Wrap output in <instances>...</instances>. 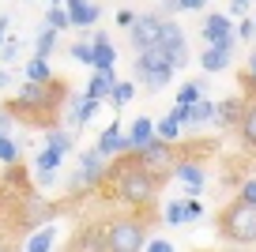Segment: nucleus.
<instances>
[{"instance_id":"1","label":"nucleus","mask_w":256,"mask_h":252,"mask_svg":"<svg viewBox=\"0 0 256 252\" xmlns=\"http://www.w3.org/2000/svg\"><path fill=\"white\" fill-rule=\"evenodd\" d=\"M64 102V87L60 83H23L16 94V102H8L4 110L19 113V117H34L53 132V120H56V106Z\"/></svg>"},{"instance_id":"2","label":"nucleus","mask_w":256,"mask_h":252,"mask_svg":"<svg viewBox=\"0 0 256 252\" xmlns=\"http://www.w3.org/2000/svg\"><path fill=\"white\" fill-rule=\"evenodd\" d=\"M110 177L117 181V200H124L132 207H144L154 196V188H158V177L147 174L144 166H136V162H117L110 170Z\"/></svg>"},{"instance_id":"3","label":"nucleus","mask_w":256,"mask_h":252,"mask_svg":"<svg viewBox=\"0 0 256 252\" xmlns=\"http://www.w3.org/2000/svg\"><path fill=\"white\" fill-rule=\"evenodd\" d=\"M218 237H226L234 244H252L256 241V207L241 196L230 200L222 207V214H218Z\"/></svg>"},{"instance_id":"4","label":"nucleus","mask_w":256,"mask_h":252,"mask_svg":"<svg viewBox=\"0 0 256 252\" xmlns=\"http://www.w3.org/2000/svg\"><path fill=\"white\" fill-rule=\"evenodd\" d=\"M110 252H144L147 248V226L140 218H120L106 230Z\"/></svg>"},{"instance_id":"5","label":"nucleus","mask_w":256,"mask_h":252,"mask_svg":"<svg viewBox=\"0 0 256 252\" xmlns=\"http://www.w3.org/2000/svg\"><path fill=\"white\" fill-rule=\"evenodd\" d=\"M56 218V207L42 196H26L23 200V211H19V226L23 230H42V226H53Z\"/></svg>"},{"instance_id":"6","label":"nucleus","mask_w":256,"mask_h":252,"mask_svg":"<svg viewBox=\"0 0 256 252\" xmlns=\"http://www.w3.org/2000/svg\"><path fill=\"white\" fill-rule=\"evenodd\" d=\"M106 158L98 154V150H87V154L80 158V174H72V181H68V188L72 192H80V188H87V184H102V177H106Z\"/></svg>"},{"instance_id":"7","label":"nucleus","mask_w":256,"mask_h":252,"mask_svg":"<svg viewBox=\"0 0 256 252\" xmlns=\"http://www.w3.org/2000/svg\"><path fill=\"white\" fill-rule=\"evenodd\" d=\"M162 26H166V19L158 16H140L136 26H132V46L144 53V49H154L162 42Z\"/></svg>"},{"instance_id":"8","label":"nucleus","mask_w":256,"mask_h":252,"mask_svg":"<svg viewBox=\"0 0 256 252\" xmlns=\"http://www.w3.org/2000/svg\"><path fill=\"white\" fill-rule=\"evenodd\" d=\"M132 162L144 166L147 174H154V170H166L170 162H174V143H151L147 150H140V154H132Z\"/></svg>"},{"instance_id":"9","label":"nucleus","mask_w":256,"mask_h":252,"mask_svg":"<svg viewBox=\"0 0 256 252\" xmlns=\"http://www.w3.org/2000/svg\"><path fill=\"white\" fill-rule=\"evenodd\" d=\"M162 49H166L170 53V60H174V68H184V64H188V53H184V34H181V26L177 23H166L162 26V42H158Z\"/></svg>"},{"instance_id":"10","label":"nucleus","mask_w":256,"mask_h":252,"mask_svg":"<svg viewBox=\"0 0 256 252\" xmlns=\"http://www.w3.org/2000/svg\"><path fill=\"white\" fill-rule=\"evenodd\" d=\"M98 106H102V102H94V98H87V94H83V98L72 94V106H68V113H64V124H68V132H76V128L87 124V120L94 117Z\"/></svg>"},{"instance_id":"11","label":"nucleus","mask_w":256,"mask_h":252,"mask_svg":"<svg viewBox=\"0 0 256 252\" xmlns=\"http://www.w3.org/2000/svg\"><path fill=\"white\" fill-rule=\"evenodd\" d=\"M136 72H177L174 68V60H170V53L162 46H154V49H144V53L136 56V64H132Z\"/></svg>"},{"instance_id":"12","label":"nucleus","mask_w":256,"mask_h":252,"mask_svg":"<svg viewBox=\"0 0 256 252\" xmlns=\"http://www.w3.org/2000/svg\"><path fill=\"white\" fill-rule=\"evenodd\" d=\"M151 143H158V128H154L147 117H140L136 124H132V132H128V150L140 154V150H147Z\"/></svg>"},{"instance_id":"13","label":"nucleus","mask_w":256,"mask_h":252,"mask_svg":"<svg viewBox=\"0 0 256 252\" xmlns=\"http://www.w3.org/2000/svg\"><path fill=\"white\" fill-rule=\"evenodd\" d=\"M98 154H102V158H110V154H124V150H128V140H124V136H120V124H110V128H106V132L102 136H98Z\"/></svg>"},{"instance_id":"14","label":"nucleus","mask_w":256,"mask_h":252,"mask_svg":"<svg viewBox=\"0 0 256 252\" xmlns=\"http://www.w3.org/2000/svg\"><path fill=\"white\" fill-rule=\"evenodd\" d=\"M174 177L192 192V200L200 196V188H204V170H200L196 162H181V166H174Z\"/></svg>"},{"instance_id":"15","label":"nucleus","mask_w":256,"mask_h":252,"mask_svg":"<svg viewBox=\"0 0 256 252\" xmlns=\"http://www.w3.org/2000/svg\"><path fill=\"white\" fill-rule=\"evenodd\" d=\"M64 8H68V19H72L76 26H90L98 16H102V8H98V4H90V0H68Z\"/></svg>"},{"instance_id":"16","label":"nucleus","mask_w":256,"mask_h":252,"mask_svg":"<svg viewBox=\"0 0 256 252\" xmlns=\"http://www.w3.org/2000/svg\"><path fill=\"white\" fill-rule=\"evenodd\" d=\"M117 72H94V79H90L87 87V98H94V102H102V98H113V90H117Z\"/></svg>"},{"instance_id":"17","label":"nucleus","mask_w":256,"mask_h":252,"mask_svg":"<svg viewBox=\"0 0 256 252\" xmlns=\"http://www.w3.org/2000/svg\"><path fill=\"white\" fill-rule=\"evenodd\" d=\"M204 38H208V46L234 38V23L226 16H208V19H204Z\"/></svg>"},{"instance_id":"18","label":"nucleus","mask_w":256,"mask_h":252,"mask_svg":"<svg viewBox=\"0 0 256 252\" xmlns=\"http://www.w3.org/2000/svg\"><path fill=\"white\" fill-rule=\"evenodd\" d=\"M90 49H94V68H98V72H113V56H117V49L110 46V38H106L102 30L94 34Z\"/></svg>"},{"instance_id":"19","label":"nucleus","mask_w":256,"mask_h":252,"mask_svg":"<svg viewBox=\"0 0 256 252\" xmlns=\"http://www.w3.org/2000/svg\"><path fill=\"white\" fill-rule=\"evenodd\" d=\"M241 117H245V102L241 98H226V102H218V113H215V120L218 124H241Z\"/></svg>"},{"instance_id":"20","label":"nucleus","mask_w":256,"mask_h":252,"mask_svg":"<svg viewBox=\"0 0 256 252\" xmlns=\"http://www.w3.org/2000/svg\"><path fill=\"white\" fill-rule=\"evenodd\" d=\"M53 241H56V226H42V230H34V234L26 237V252H49Z\"/></svg>"},{"instance_id":"21","label":"nucleus","mask_w":256,"mask_h":252,"mask_svg":"<svg viewBox=\"0 0 256 252\" xmlns=\"http://www.w3.org/2000/svg\"><path fill=\"white\" fill-rule=\"evenodd\" d=\"M226 64H230V53H226V49L208 46V49L200 53V68H204V72H222Z\"/></svg>"},{"instance_id":"22","label":"nucleus","mask_w":256,"mask_h":252,"mask_svg":"<svg viewBox=\"0 0 256 252\" xmlns=\"http://www.w3.org/2000/svg\"><path fill=\"white\" fill-rule=\"evenodd\" d=\"M80 252H110V241H106V234L98 226H90L80 237Z\"/></svg>"},{"instance_id":"23","label":"nucleus","mask_w":256,"mask_h":252,"mask_svg":"<svg viewBox=\"0 0 256 252\" xmlns=\"http://www.w3.org/2000/svg\"><path fill=\"white\" fill-rule=\"evenodd\" d=\"M238 132H241V140H245L248 147H256V98H252V102H245V117H241Z\"/></svg>"},{"instance_id":"24","label":"nucleus","mask_w":256,"mask_h":252,"mask_svg":"<svg viewBox=\"0 0 256 252\" xmlns=\"http://www.w3.org/2000/svg\"><path fill=\"white\" fill-rule=\"evenodd\" d=\"M204 87H208V79H196V83H184V87L181 90H177V106H188V110H192V106H200L204 102Z\"/></svg>"},{"instance_id":"25","label":"nucleus","mask_w":256,"mask_h":252,"mask_svg":"<svg viewBox=\"0 0 256 252\" xmlns=\"http://www.w3.org/2000/svg\"><path fill=\"white\" fill-rule=\"evenodd\" d=\"M46 23H49V30H64V26H72L68 8H64V4H49V8H46Z\"/></svg>"},{"instance_id":"26","label":"nucleus","mask_w":256,"mask_h":252,"mask_svg":"<svg viewBox=\"0 0 256 252\" xmlns=\"http://www.w3.org/2000/svg\"><path fill=\"white\" fill-rule=\"evenodd\" d=\"M46 143H49V150H56V154H68V150L76 147L72 132H60V128H53V132L46 136Z\"/></svg>"},{"instance_id":"27","label":"nucleus","mask_w":256,"mask_h":252,"mask_svg":"<svg viewBox=\"0 0 256 252\" xmlns=\"http://www.w3.org/2000/svg\"><path fill=\"white\" fill-rule=\"evenodd\" d=\"M215 113H218V106H215V102H200V106H192L188 128H200V124H208V120H215Z\"/></svg>"},{"instance_id":"28","label":"nucleus","mask_w":256,"mask_h":252,"mask_svg":"<svg viewBox=\"0 0 256 252\" xmlns=\"http://www.w3.org/2000/svg\"><path fill=\"white\" fill-rule=\"evenodd\" d=\"M53 46H56V30L42 26V30H38V38H34V53H38V60H46V56L53 53Z\"/></svg>"},{"instance_id":"29","label":"nucleus","mask_w":256,"mask_h":252,"mask_svg":"<svg viewBox=\"0 0 256 252\" xmlns=\"http://www.w3.org/2000/svg\"><path fill=\"white\" fill-rule=\"evenodd\" d=\"M26 83H53V72H49V64L34 56V60L26 64Z\"/></svg>"},{"instance_id":"30","label":"nucleus","mask_w":256,"mask_h":252,"mask_svg":"<svg viewBox=\"0 0 256 252\" xmlns=\"http://www.w3.org/2000/svg\"><path fill=\"white\" fill-rule=\"evenodd\" d=\"M60 158L64 154H56V150H38V162H34V170H38V174H53V170H56V166H60Z\"/></svg>"},{"instance_id":"31","label":"nucleus","mask_w":256,"mask_h":252,"mask_svg":"<svg viewBox=\"0 0 256 252\" xmlns=\"http://www.w3.org/2000/svg\"><path fill=\"white\" fill-rule=\"evenodd\" d=\"M136 76L144 79V83H147L151 90H162V87L170 83V79H174V72H136Z\"/></svg>"},{"instance_id":"32","label":"nucleus","mask_w":256,"mask_h":252,"mask_svg":"<svg viewBox=\"0 0 256 252\" xmlns=\"http://www.w3.org/2000/svg\"><path fill=\"white\" fill-rule=\"evenodd\" d=\"M0 162H8V166L19 162V143L12 136H0Z\"/></svg>"},{"instance_id":"33","label":"nucleus","mask_w":256,"mask_h":252,"mask_svg":"<svg viewBox=\"0 0 256 252\" xmlns=\"http://www.w3.org/2000/svg\"><path fill=\"white\" fill-rule=\"evenodd\" d=\"M154 128H158V140H162V143H174L177 136H181V124H177V120H170V117H166V120H158Z\"/></svg>"},{"instance_id":"34","label":"nucleus","mask_w":256,"mask_h":252,"mask_svg":"<svg viewBox=\"0 0 256 252\" xmlns=\"http://www.w3.org/2000/svg\"><path fill=\"white\" fill-rule=\"evenodd\" d=\"M132 98H136V87L120 79V83H117V90H113V106H128V102H132Z\"/></svg>"},{"instance_id":"35","label":"nucleus","mask_w":256,"mask_h":252,"mask_svg":"<svg viewBox=\"0 0 256 252\" xmlns=\"http://www.w3.org/2000/svg\"><path fill=\"white\" fill-rule=\"evenodd\" d=\"M181 207H184V222H196V218H204V204H200V200H192V196H188Z\"/></svg>"},{"instance_id":"36","label":"nucleus","mask_w":256,"mask_h":252,"mask_svg":"<svg viewBox=\"0 0 256 252\" xmlns=\"http://www.w3.org/2000/svg\"><path fill=\"white\" fill-rule=\"evenodd\" d=\"M72 56H76L80 64H94V49H90L87 42H76V46H72Z\"/></svg>"},{"instance_id":"37","label":"nucleus","mask_w":256,"mask_h":252,"mask_svg":"<svg viewBox=\"0 0 256 252\" xmlns=\"http://www.w3.org/2000/svg\"><path fill=\"white\" fill-rule=\"evenodd\" d=\"M0 56H4V60H16V56H19V38H8V42H4V46H0Z\"/></svg>"},{"instance_id":"38","label":"nucleus","mask_w":256,"mask_h":252,"mask_svg":"<svg viewBox=\"0 0 256 252\" xmlns=\"http://www.w3.org/2000/svg\"><path fill=\"white\" fill-rule=\"evenodd\" d=\"M166 222H170V226H181V222H184V207L181 204H170L166 207Z\"/></svg>"},{"instance_id":"39","label":"nucleus","mask_w":256,"mask_h":252,"mask_svg":"<svg viewBox=\"0 0 256 252\" xmlns=\"http://www.w3.org/2000/svg\"><path fill=\"white\" fill-rule=\"evenodd\" d=\"M188 117H192L188 106H174V110H170V120H177V124H184V128H188Z\"/></svg>"},{"instance_id":"40","label":"nucleus","mask_w":256,"mask_h":252,"mask_svg":"<svg viewBox=\"0 0 256 252\" xmlns=\"http://www.w3.org/2000/svg\"><path fill=\"white\" fill-rule=\"evenodd\" d=\"M238 196H241V200H248V204L256 207V181H245V184H241V192H238Z\"/></svg>"},{"instance_id":"41","label":"nucleus","mask_w":256,"mask_h":252,"mask_svg":"<svg viewBox=\"0 0 256 252\" xmlns=\"http://www.w3.org/2000/svg\"><path fill=\"white\" fill-rule=\"evenodd\" d=\"M136 19H140V16H132V12L124 8V12H120V16H117V23H120V26H128V30H132V26H136Z\"/></svg>"},{"instance_id":"42","label":"nucleus","mask_w":256,"mask_h":252,"mask_svg":"<svg viewBox=\"0 0 256 252\" xmlns=\"http://www.w3.org/2000/svg\"><path fill=\"white\" fill-rule=\"evenodd\" d=\"M241 38H248V42H252V34H256V23H252V19H245V23H241Z\"/></svg>"},{"instance_id":"43","label":"nucleus","mask_w":256,"mask_h":252,"mask_svg":"<svg viewBox=\"0 0 256 252\" xmlns=\"http://www.w3.org/2000/svg\"><path fill=\"white\" fill-rule=\"evenodd\" d=\"M147 252H174V244H170V241H151Z\"/></svg>"},{"instance_id":"44","label":"nucleus","mask_w":256,"mask_h":252,"mask_svg":"<svg viewBox=\"0 0 256 252\" xmlns=\"http://www.w3.org/2000/svg\"><path fill=\"white\" fill-rule=\"evenodd\" d=\"M177 4H181L184 12H200L204 8V0H177Z\"/></svg>"},{"instance_id":"45","label":"nucleus","mask_w":256,"mask_h":252,"mask_svg":"<svg viewBox=\"0 0 256 252\" xmlns=\"http://www.w3.org/2000/svg\"><path fill=\"white\" fill-rule=\"evenodd\" d=\"M8 23H12L8 16H0V46H4V42H8V38H4V30H8Z\"/></svg>"},{"instance_id":"46","label":"nucleus","mask_w":256,"mask_h":252,"mask_svg":"<svg viewBox=\"0 0 256 252\" xmlns=\"http://www.w3.org/2000/svg\"><path fill=\"white\" fill-rule=\"evenodd\" d=\"M8 128H12V113H4V117H0V136L8 132Z\"/></svg>"},{"instance_id":"47","label":"nucleus","mask_w":256,"mask_h":252,"mask_svg":"<svg viewBox=\"0 0 256 252\" xmlns=\"http://www.w3.org/2000/svg\"><path fill=\"white\" fill-rule=\"evenodd\" d=\"M8 83H12V76H8V72H0V87H8Z\"/></svg>"},{"instance_id":"48","label":"nucleus","mask_w":256,"mask_h":252,"mask_svg":"<svg viewBox=\"0 0 256 252\" xmlns=\"http://www.w3.org/2000/svg\"><path fill=\"white\" fill-rule=\"evenodd\" d=\"M0 252H12V248H8V241H0Z\"/></svg>"},{"instance_id":"49","label":"nucleus","mask_w":256,"mask_h":252,"mask_svg":"<svg viewBox=\"0 0 256 252\" xmlns=\"http://www.w3.org/2000/svg\"><path fill=\"white\" fill-rule=\"evenodd\" d=\"M252 23H256V19H252ZM252 38H256V34H252Z\"/></svg>"}]
</instances>
